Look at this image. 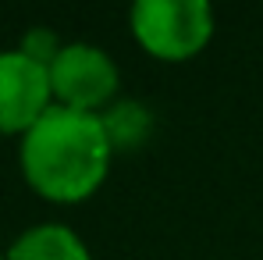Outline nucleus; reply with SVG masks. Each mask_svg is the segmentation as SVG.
Here are the masks:
<instances>
[{
    "label": "nucleus",
    "mask_w": 263,
    "mask_h": 260,
    "mask_svg": "<svg viewBox=\"0 0 263 260\" xmlns=\"http://www.w3.org/2000/svg\"><path fill=\"white\" fill-rule=\"evenodd\" d=\"M110 161L114 146L103 118L57 103L18 143V168L29 189L61 207L96 196L110 175Z\"/></svg>",
    "instance_id": "obj_1"
},
{
    "label": "nucleus",
    "mask_w": 263,
    "mask_h": 260,
    "mask_svg": "<svg viewBox=\"0 0 263 260\" xmlns=\"http://www.w3.org/2000/svg\"><path fill=\"white\" fill-rule=\"evenodd\" d=\"M128 29L153 61L185 64L210 46L217 14L206 0H135Z\"/></svg>",
    "instance_id": "obj_2"
},
{
    "label": "nucleus",
    "mask_w": 263,
    "mask_h": 260,
    "mask_svg": "<svg viewBox=\"0 0 263 260\" xmlns=\"http://www.w3.org/2000/svg\"><path fill=\"white\" fill-rule=\"evenodd\" d=\"M46 72H50V93L57 107L103 114L114 100H121L118 96L121 68L96 43H64Z\"/></svg>",
    "instance_id": "obj_3"
},
{
    "label": "nucleus",
    "mask_w": 263,
    "mask_h": 260,
    "mask_svg": "<svg viewBox=\"0 0 263 260\" xmlns=\"http://www.w3.org/2000/svg\"><path fill=\"white\" fill-rule=\"evenodd\" d=\"M50 107V72L18 46L0 50V135L22 139Z\"/></svg>",
    "instance_id": "obj_4"
},
{
    "label": "nucleus",
    "mask_w": 263,
    "mask_h": 260,
    "mask_svg": "<svg viewBox=\"0 0 263 260\" xmlns=\"http://www.w3.org/2000/svg\"><path fill=\"white\" fill-rule=\"evenodd\" d=\"M7 260H92L86 239L61 224V221H43V224H32L25 228L7 250Z\"/></svg>",
    "instance_id": "obj_5"
},
{
    "label": "nucleus",
    "mask_w": 263,
    "mask_h": 260,
    "mask_svg": "<svg viewBox=\"0 0 263 260\" xmlns=\"http://www.w3.org/2000/svg\"><path fill=\"white\" fill-rule=\"evenodd\" d=\"M100 118H103V129H107L114 153H132V150L146 146L153 135V111L139 100H128V96L114 100Z\"/></svg>",
    "instance_id": "obj_6"
},
{
    "label": "nucleus",
    "mask_w": 263,
    "mask_h": 260,
    "mask_svg": "<svg viewBox=\"0 0 263 260\" xmlns=\"http://www.w3.org/2000/svg\"><path fill=\"white\" fill-rule=\"evenodd\" d=\"M61 40H57V32L53 29H46V25H36V29H29L25 36H22V43H18V50L22 54H29L32 61H40L43 68H50V61L61 54Z\"/></svg>",
    "instance_id": "obj_7"
},
{
    "label": "nucleus",
    "mask_w": 263,
    "mask_h": 260,
    "mask_svg": "<svg viewBox=\"0 0 263 260\" xmlns=\"http://www.w3.org/2000/svg\"><path fill=\"white\" fill-rule=\"evenodd\" d=\"M0 260H7V257H4V250H0Z\"/></svg>",
    "instance_id": "obj_8"
}]
</instances>
